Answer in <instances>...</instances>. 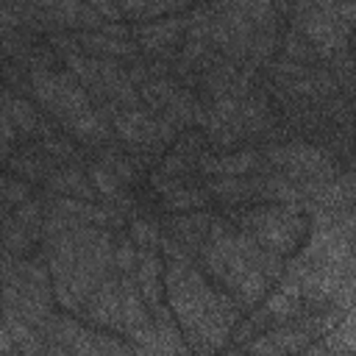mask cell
Masks as SVG:
<instances>
[{
	"label": "cell",
	"mask_w": 356,
	"mask_h": 356,
	"mask_svg": "<svg viewBox=\"0 0 356 356\" xmlns=\"http://www.w3.org/2000/svg\"><path fill=\"white\" fill-rule=\"evenodd\" d=\"M164 289L184 331L211 337L209 348H217L236 320V309L231 306V300L217 295L192 267L178 261L164 270Z\"/></svg>",
	"instance_id": "obj_1"
},
{
	"label": "cell",
	"mask_w": 356,
	"mask_h": 356,
	"mask_svg": "<svg viewBox=\"0 0 356 356\" xmlns=\"http://www.w3.org/2000/svg\"><path fill=\"white\" fill-rule=\"evenodd\" d=\"M242 225L264 250H273L278 256L289 253L300 242V236L306 231V222L295 211L281 209V206L253 209V211H248L242 217Z\"/></svg>",
	"instance_id": "obj_2"
},
{
	"label": "cell",
	"mask_w": 356,
	"mask_h": 356,
	"mask_svg": "<svg viewBox=\"0 0 356 356\" xmlns=\"http://www.w3.org/2000/svg\"><path fill=\"white\" fill-rule=\"evenodd\" d=\"M120 325L147 350H156V325L142 303V292L134 284V278L120 281Z\"/></svg>",
	"instance_id": "obj_3"
},
{
	"label": "cell",
	"mask_w": 356,
	"mask_h": 356,
	"mask_svg": "<svg viewBox=\"0 0 356 356\" xmlns=\"http://www.w3.org/2000/svg\"><path fill=\"white\" fill-rule=\"evenodd\" d=\"M86 314L92 323L106 325V328H120V281L103 278L97 289L89 295Z\"/></svg>",
	"instance_id": "obj_4"
},
{
	"label": "cell",
	"mask_w": 356,
	"mask_h": 356,
	"mask_svg": "<svg viewBox=\"0 0 356 356\" xmlns=\"http://www.w3.org/2000/svg\"><path fill=\"white\" fill-rule=\"evenodd\" d=\"M136 286L142 292V300H147L150 306L161 303V289H164V278H161V259L153 250H142L136 253Z\"/></svg>",
	"instance_id": "obj_5"
},
{
	"label": "cell",
	"mask_w": 356,
	"mask_h": 356,
	"mask_svg": "<svg viewBox=\"0 0 356 356\" xmlns=\"http://www.w3.org/2000/svg\"><path fill=\"white\" fill-rule=\"evenodd\" d=\"M270 156H273L275 164H284L286 170H295V172H314V170H323V167H325L323 153L314 150V147H309V145L273 147Z\"/></svg>",
	"instance_id": "obj_6"
},
{
	"label": "cell",
	"mask_w": 356,
	"mask_h": 356,
	"mask_svg": "<svg viewBox=\"0 0 356 356\" xmlns=\"http://www.w3.org/2000/svg\"><path fill=\"white\" fill-rule=\"evenodd\" d=\"M256 167V153L242 150V153H231V156H220V159H209L203 161V170L217 172V175H242L245 170Z\"/></svg>",
	"instance_id": "obj_7"
},
{
	"label": "cell",
	"mask_w": 356,
	"mask_h": 356,
	"mask_svg": "<svg viewBox=\"0 0 356 356\" xmlns=\"http://www.w3.org/2000/svg\"><path fill=\"white\" fill-rule=\"evenodd\" d=\"M64 125H67L78 139H83V142H97V139L103 136V122L97 120V114H95L92 108H83V111L67 117Z\"/></svg>",
	"instance_id": "obj_8"
},
{
	"label": "cell",
	"mask_w": 356,
	"mask_h": 356,
	"mask_svg": "<svg viewBox=\"0 0 356 356\" xmlns=\"http://www.w3.org/2000/svg\"><path fill=\"white\" fill-rule=\"evenodd\" d=\"M3 111L8 114V120L17 125V128H22V134H31L33 128H36V111H33V106L28 103V100H22V97H3Z\"/></svg>",
	"instance_id": "obj_9"
},
{
	"label": "cell",
	"mask_w": 356,
	"mask_h": 356,
	"mask_svg": "<svg viewBox=\"0 0 356 356\" xmlns=\"http://www.w3.org/2000/svg\"><path fill=\"white\" fill-rule=\"evenodd\" d=\"M31 83L33 92L39 97V103H44L50 111L56 108V97H58V75L50 70H33L31 72Z\"/></svg>",
	"instance_id": "obj_10"
},
{
	"label": "cell",
	"mask_w": 356,
	"mask_h": 356,
	"mask_svg": "<svg viewBox=\"0 0 356 356\" xmlns=\"http://www.w3.org/2000/svg\"><path fill=\"white\" fill-rule=\"evenodd\" d=\"M178 31H181L178 19H167V22L145 25V28L139 31V36H142V44H147V47H161V44H170V42L178 36Z\"/></svg>",
	"instance_id": "obj_11"
},
{
	"label": "cell",
	"mask_w": 356,
	"mask_h": 356,
	"mask_svg": "<svg viewBox=\"0 0 356 356\" xmlns=\"http://www.w3.org/2000/svg\"><path fill=\"white\" fill-rule=\"evenodd\" d=\"M209 189L211 192H217V195H222V197H245V195H250L253 189H256V184H250V181H242V178H234V175H222V178H214V181H209Z\"/></svg>",
	"instance_id": "obj_12"
},
{
	"label": "cell",
	"mask_w": 356,
	"mask_h": 356,
	"mask_svg": "<svg viewBox=\"0 0 356 356\" xmlns=\"http://www.w3.org/2000/svg\"><path fill=\"white\" fill-rule=\"evenodd\" d=\"M89 175H92V184H95V189H97L100 195H106V197H114V200H120V197H122V186H120V178H117L111 170H106L103 164H95V167L89 170Z\"/></svg>",
	"instance_id": "obj_13"
},
{
	"label": "cell",
	"mask_w": 356,
	"mask_h": 356,
	"mask_svg": "<svg viewBox=\"0 0 356 356\" xmlns=\"http://www.w3.org/2000/svg\"><path fill=\"white\" fill-rule=\"evenodd\" d=\"M50 186H56V189H61V192H67V195L89 197V184L83 181V175H81L78 170H67V172H58V175L50 181Z\"/></svg>",
	"instance_id": "obj_14"
},
{
	"label": "cell",
	"mask_w": 356,
	"mask_h": 356,
	"mask_svg": "<svg viewBox=\"0 0 356 356\" xmlns=\"http://www.w3.org/2000/svg\"><path fill=\"white\" fill-rule=\"evenodd\" d=\"M67 67H70V72L78 75L83 83L97 81V67H95L92 61H86L83 56H78V53H70V56H67Z\"/></svg>",
	"instance_id": "obj_15"
},
{
	"label": "cell",
	"mask_w": 356,
	"mask_h": 356,
	"mask_svg": "<svg viewBox=\"0 0 356 356\" xmlns=\"http://www.w3.org/2000/svg\"><path fill=\"white\" fill-rule=\"evenodd\" d=\"M203 200L195 189H175L167 195V209H197Z\"/></svg>",
	"instance_id": "obj_16"
},
{
	"label": "cell",
	"mask_w": 356,
	"mask_h": 356,
	"mask_svg": "<svg viewBox=\"0 0 356 356\" xmlns=\"http://www.w3.org/2000/svg\"><path fill=\"white\" fill-rule=\"evenodd\" d=\"M111 259H114V264L120 267V273H131L134 270V264H136V250H134V245L128 242V239H122L120 245H117V250L111 253Z\"/></svg>",
	"instance_id": "obj_17"
},
{
	"label": "cell",
	"mask_w": 356,
	"mask_h": 356,
	"mask_svg": "<svg viewBox=\"0 0 356 356\" xmlns=\"http://www.w3.org/2000/svg\"><path fill=\"white\" fill-rule=\"evenodd\" d=\"M159 242V234L156 228L147 222V220H134V245H145V248H153Z\"/></svg>",
	"instance_id": "obj_18"
},
{
	"label": "cell",
	"mask_w": 356,
	"mask_h": 356,
	"mask_svg": "<svg viewBox=\"0 0 356 356\" xmlns=\"http://www.w3.org/2000/svg\"><path fill=\"white\" fill-rule=\"evenodd\" d=\"M145 95H147V100H150V103H156V106H159V103H167V100L175 95V89H172L167 81H159V83H150V86L145 89Z\"/></svg>",
	"instance_id": "obj_19"
},
{
	"label": "cell",
	"mask_w": 356,
	"mask_h": 356,
	"mask_svg": "<svg viewBox=\"0 0 356 356\" xmlns=\"http://www.w3.org/2000/svg\"><path fill=\"white\" fill-rule=\"evenodd\" d=\"M103 167H106V170H111L120 181H128V178H131V167H128L125 161H120L117 156H111V153H108V156H103Z\"/></svg>",
	"instance_id": "obj_20"
},
{
	"label": "cell",
	"mask_w": 356,
	"mask_h": 356,
	"mask_svg": "<svg viewBox=\"0 0 356 356\" xmlns=\"http://www.w3.org/2000/svg\"><path fill=\"white\" fill-rule=\"evenodd\" d=\"M267 312H273V314H286V312H292V298H289V292L284 289L281 295L270 298V300H267Z\"/></svg>",
	"instance_id": "obj_21"
},
{
	"label": "cell",
	"mask_w": 356,
	"mask_h": 356,
	"mask_svg": "<svg viewBox=\"0 0 356 356\" xmlns=\"http://www.w3.org/2000/svg\"><path fill=\"white\" fill-rule=\"evenodd\" d=\"M89 6H95L100 14L106 17H117V8H114V0H89Z\"/></svg>",
	"instance_id": "obj_22"
},
{
	"label": "cell",
	"mask_w": 356,
	"mask_h": 356,
	"mask_svg": "<svg viewBox=\"0 0 356 356\" xmlns=\"http://www.w3.org/2000/svg\"><path fill=\"white\" fill-rule=\"evenodd\" d=\"M8 350H14V339H11L8 328L0 323V353H8Z\"/></svg>",
	"instance_id": "obj_23"
},
{
	"label": "cell",
	"mask_w": 356,
	"mask_h": 356,
	"mask_svg": "<svg viewBox=\"0 0 356 356\" xmlns=\"http://www.w3.org/2000/svg\"><path fill=\"white\" fill-rule=\"evenodd\" d=\"M103 33H106V36H125V28H122V25H106Z\"/></svg>",
	"instance_id": "obj_24"
},
{
	"label": "cell",
	"mask_w": 356,
	"mask_h": 356,
	"mask_svg": "<svg viewBox=\"0 0 356 356\" xmlns=\"http://www.w3.org/2000/svg\"><path fill=\"white\" fill-rule=\"evenodd\" d=\"M314 3H320L323 8H331V6H337V0H314Z\"/></svg>",
	"instance_id": "obj_25"
},
{
	"label": "cell",
	"mask_w": 356,
	"mask_h": 356,
	"mask_svg": "<svg viewBox=\"0 0 356 356\" xmlns=\"http://www.w3.org/2000/svg\"><path fill=\"white\" fill-rule=\"evenodd\" d=\"M172 3H175V6H184V3H189V0H172Z\"/></svg>",
	"instance_id": "obj_26"
}]
</instances>
